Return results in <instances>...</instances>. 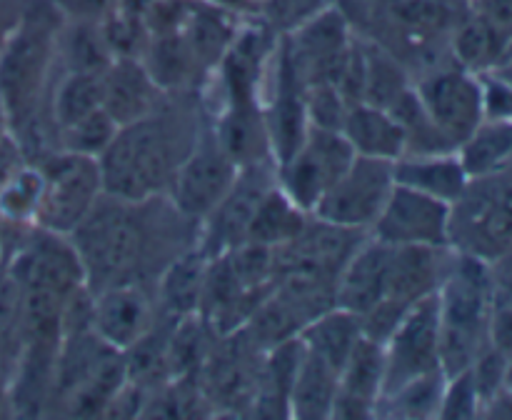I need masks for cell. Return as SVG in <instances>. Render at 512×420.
Instances as JSON below:
<instances>
[{
    "label": "cell",
    "mask_w": 512,
    "mask_h": 420,
    "mask_svg": "<svg viewBox=\"0 0 512 420\" xmlns=\"http://www.w3.org/2000/svg\"><path fill=\"white\" fill-rule=\"evenodd\" d=\"M198 235L200 223L180 213L168 195L128 200L103 193L68 238L95 293L118 283L155 285L180 253L198 245Z\"/></svg>",
    "instance_id": "1"
},
{
    "label": "cell",
    "mask_w": 512,
    "mask_h": 420,
    "mask_svg": "<svg viewBox=\"0 0 512 420\" xmlns=\"http://www.w3.org/2000/svg\"><path fill=\"white\" fill-rule=\"evenodd\" d=\"M205 113L198 93H168L145 118L123 125L100 155L103 188L128 200L168 195L175 173L198 140Z\"/></svg>",
    "instance_id": "2"
},
{
    "label": "cell",
    "mask_w": 512,
    "mask_h": 420,
    "mask_svg": "<svg viewBox=\"0 0 512 420\" xmlns=\"http://www.w3.org/2000/svg\"><path fill=\"white\" fill-rule=\"evenodd\" d=\"M438 303L440 365L445 375H455L468 370L480 350L488 345V325L493 313L488 260L458 250L453 268L438 290Z\"/></svg>",
    "instance_id": "3"
},
{
    "label": "cell",
    "mask_w": 512,
    "mask_h": 420,
    "mask_svg": "<svg viewBox=\"0 0 512 420\" xmlns=\"http://www.w3.org/2000/svg\"><path fill=\"white\" fill-rule=\"evenodd\" d=\"M35 163L45 173V193L35 228L70 235L105 193L100 160L58 148Z\"/></svg>",
    "instance_id": "4"
},
{
    "label": "cell",
    "mask_w": 512,
    "mask_h": 420,
    "mask_svg": "<svg viewBox=\"0 0 512 420\" xmlns=\"http://www.w3.org/2000/svg\"><path fill=\"white\" fill-rule=\"evenodd\" d=\"M353 158L355 150L343 135V130L310 125L303 145L290 158L275 165L278 188L300 210L313 215L330 185L343 175V170L353 163Z\"/></svg>",
    "instance_id": "5"
},
{
    "label": "cell",
    "mask_w": 512,
    "mask_h": 420,
    "mask_svg": "<svg viewBox=\"0 0 512 420\" xmlns=\"http://www.w3.org/2000/svg\"><path fill=\"white\" fill-rule=\"evenodd\" d=\"M413 83L435 128L445 135V140L455 150L485 120L483 78L478 73H470L458 63H448L420 75Z\"/></svg>",
    "instance_id": "6"
},
{
    "label": "cell",
    "mask_w": 512,
    "mask_h": 420,
    "mask_svg": "<svg viewBox=\"0 0 512 420\" xmlns=\"http://www.w3.org/2000/svg\"><path fill=\"white\" fill-rule=\"evenodd\" d=\"M393 188L395 173L390 160L355 155L353 163L323 195L313 215L330 225L370 233Z\"/></svg>",
    "instance_id": "7"
},
{
    "label": "cell",
    "mask_w": 512,
    "mask_h": 420,
    "mask_svg": "<svg viewBox=\"0 0 512 420\" xmlns=\"http://www.w3.org/2000/svg\"><path fill=\"white\" fill-rule=\"evenodd\" d=\"M238 170V165L220 148L210 118L205 115L198 140L180 163L173 185L168 190V198L173 200L180 213L188 215L195 223H203L210 210L223 200L230 185L235 183Z\"/></svg>",
    "instance_id": "8"
},
{
    "label": "cell",
    "mask_w": 512,
    "mask_h": 420,
    "mask_svg": "<svg viewBox=\"0 0 512 420\" xmlns=\"http://www.w3.org/2000/svg\"><path fill=\"white\" fill-rule=\"evenodd\" d=\"M275 183H278L275 160L240 168L238 178L223 195V200L200 223V250L210 258H218V255L243 245L248 240L250 223H253L260 203L275 188Z\"/></svg>",
    "instance_id": "9"
},
{
    "label": "cell",
    "mask_w": 512,
    "mask_h": 420,
    "mask_svg": "<svg viewBox=\"0 0 512 420\" xmlns=\"http://www.w3.org/2000/svg\"><path fill=\"white\" fill-rule=\"evenodd\" d=\"M385 393L418 375L443 370L440 365L438 293L418 300L385 340Z\"/></svg>",
    "instance_id": "10"
},
{
    "label": "cell",
    "mask_w": 512,
    "mask_h": 420,
    "mask_svg": "<svg viewBox=\"0 0 512 420\" xmlns=\"http://www.w3.org/2000/svg\"><path fill=\"white\" fill-rule=\"evenodd\" d=\"M450 215L453 205L395 183L383 213L370 228V235L390 248L450 245Z\"/></svg>",
    "instance_id": "11"
},
{
    "label": "cell",
    "mask_w": 512,
    "mask_h": 420,
    "mask_svg": "<svg viewBox=\"0 0 512 420\" xmlns=\"http://www.w3.org/2000/svg\"><path fill=\"white\" fill-rule=\"evenodd\" d=\"M163 315L155 285L118 283L93 293V330L103 343L125 353L153 330Z\"/></svg>",
    "instance_id": "12"
},
{
    "label": "cell",
    "mask_w": 512,
    "mask_h": 420,
    "mask_svg": "<svg viewBox=\"0 0 512 420\" xmlns=\"http://www.w3.org/2000/svg\"><path fill=\"white\" fill-rule=\"evenodd\" d=\"M385 390V348L370 338H360L338 373L330 418H375Z\"/></svg>",
    "instance_id": "13"
},
{
    "label": "cell",
    "mask_w": 512,
    "mask_h": 420,
    "mask_svg": "<svg viewBox=\"0 0 512 420\" xmlns=\"http://www.w3.org/2000/svg\"><path fill=\"white\" fill-rule=\"evenodd\" d=\"M390 255V245L380 243L370 233L365 235L335 280V305L355 315H365L380 300L388 298Z\"/></svg>",
    "instance_id": "14"
},
{
    "label": "cell",
    "mask_w": 512,
    "mask_h": 420,
    "mask_svg": "<svg viewBox=\"0 0 512 420\" xmlns=\"http://www.w3.org/2000/svg\"><path fill=\"white\" fill-rule=\"evenodd\" d=\"M458 250L453 245H403L390 255L388 298L395 303L415 305L435 295L448 278Z\"/></svg>",
    "instance_id": "15"
},
{
    "label": "cell",
    "mask_w": 512,
    "mask_h": 420,
    "mask_svg": "<svg viewBox=\"0 0 512 420\" xmlns=\"http://www.w3.org/2000/svg\"><path fill=\"white\" fill-rule=\"evenodd\" d=\"M210 125H213V133L218 138L220 148L225 150V155L238 168L275 160L268 120H265L260 100L223 103L220 113L210 118Z\"/></svg>",
    "instance_id": "16"
},
{
    "label": "cell",
    "mask_w": 512,
    "mask_h": 420,
    "mask_svg": "<svg viewBox=\"0 0 512 420\" xmlns=\"http://www.w3.org/2000/svg\"><path fill=\"white\" fill-rule=\"evenodd\" d=\"M165 95L140 58H115L103 70V110L120 128L153 113Z\"/></svg>",
    "instance_id": "17"
},
{
    "label": "cell",
    "mask_w": 512,
    "mask_h": 420,
    "mask_svg": "<svg viewBox=\"0 0 512 420\" xmlns=\"http://www.w3.org/2000/svg\"><path fill=\"white\" fill-rule=\"evenodd\" d=\"M395 183L455 205L470 185V175L458 150L445 153H408L393 163Z\"/></svg>",
    "instance_id": "18"
},
{
    "label": "cell",
    "mask_w": 512,
    "mask_h": 420,
    "mask_svg": "<svg viewBox=\"0 0 512 420\" xmlns=\"http://www.w3.org/2000/svg\"><path fill=\"white\" fill-rule=\"evenodd\" d=\"M343 135L353 145L355 155L380 158L395 163L408 153V138L400 120L388 108L373 103H353L343 120Z\"/></svg>",
    "instance_id": "19"
},
{
    "label": "cell",
    "mask_w": 512,
    "mask_h": 420,
    "mask_svg": "<svg viewBox=\"0 0 512 420\" xmlns=\"http://www.w3.org/2000/svg\"><path fill=\"white\" fill-rule=\"evenodd\" d=\"M208 268L210 255H205L200 245L180 253L155 280L160 310L173 318L198 315L200 305H203Z\"/></svg>",
    "instance_id": "20"
},
{
    "label": "cell",
    "mask_w": 512,
    "mask_h": 420,
    "mask_svg": "<svg viewBox=\"0 0 512 420\" xmlns=\"http://www.w3.org/2000/svg\"><path fill=\"white\" fill-rule=\"evenodd\" d=\"M300 338H303L305 348L313 355H318L320 360L335 368L340 373V368L345 365V360L350 358L353 348L358 345V340L363 338V323H360V315L350 313V310L338 308L333 305L325 313L315 315L303 330H300Z\"/></svg>",
    "instance_id": "21"
},
{
    "label": "cell",
    "mask_w": 512,
    "mask_h": 420,
    "mask_svg": "<svg viewBox=\"0 0 512 420\" xmlns=\"http://www.w3.org/2000/svg\"><path fill=\"white\" fill-rule=\"evenodd\" d=\"M338 393V370L330 368L325 360L305 348L303 363H300L295 383L290 388L288 408L295 418H330Z\"/></svg>",
    "instance_id": "22"
},
{
    "label": "cell",
    "mask_w": 512,
    "mask_h": 420,
    "mask_svg": "<svg viewBox=\"0 0 512 420\" xmlns=\"http://www.w3.org/2000/svg\"><path fill=\"white\" fill-rule=\"evenodd\" d=\"M98 108H103V73L65 70L58 83L53 80L48 95V118L53 120L58 133Z\"/></svg>",
    "instance_id": "23"
},
{
    "label": "cell",
    "mask_w": 512,
    "mask_h": 420,
    "mask_svg": "<svg viewBox=\"0 0 512 420\" xmlns=\"http://www.w3.org/2000/svg\"><path fill=\"white\" fill-rule=\"evenodd\" d=\"M510 45L475 13H465L450 30V55L470 73H488L503 60Z\"/></svg>",
    "instance_id": "24"
},
{
    "label": "cell",
    "mask_w": 512,
    "mask_h": 420,
    "mask_svg": "<svg viewBox=\"0 0 512 420\" xmlns=\"http://www.w3.org/2000/svg\"><path fill=\"white\" fill-rule=\"evenodd\" d=\"M45 193V173L33 160H23L0 183V223L8 228H35Z\"/></svg>",
    "instance_id": "25"
},
{
    "label": "cell",
    "mask_w": 512,
    "mask_h": 420,
    "mask_svg": "<svg viewBox=\"0 0 512 420\" xmlns=\"http://www.w3.org/2000/svg\"><path fill=\"white\" fill-rule=\"evenodd\" d=\"M308 218L310 213L300 210L275 183V188L260 203L258 213H255L253 223H250V233L245 243H258L265 245V248H283L290 240L298 238Z\"/></svg>",
    "instance_id": "26"
},
{
    "label": "cell",
    "mask_w": 512,
    "mask_h": 420,
    "mask_svg": "<svg viewBox=\"0 0 512 420\" xmlns=\"http://www.w3.org/2000/svg\"><path fill=\"white\" fill-rule=\"evenodd\" d=\"M448 375L445 370L418 375L408 383L380 398L378 415H400V418H438Z\"/></svg>",
    "instance_id": "27"
},
{
    "label": "cell",
    "mask_w": 512,
    "mask_h": 420,
    "mask_svg": "<svg viewBox=\"0 0 512 420\" xmlns=\"http://www.w3.org/2000/svg\"><path fill=\"white\" fill-rule=\"evenodd\" d=\"M120 125L105 113L103 108H98L95 113L85 115L78 123L68 125L58 133V148L70 150V153L88 155V158H100L105 153L110 143H113L115 133H118Z\"/></svg>",
    "instance_id": "28"
},
{
    "label": "cell",
    "mask_w": 512,
    "mask_h": 420,
    "mask_svg": "<svg viewBox=\"0 0 512 420\" xmlns=\"http://www.w3.org/2000/svg\"><path fill=\"white\" fill-rule=\"evenodd\" d=\"M330 5H333V0H263V23L278 38H283L308 20H313L318 13H323Z\"/></svg>",
    "instance_id": "29"
},
{
    "label": "cell",
    "mask_w": 512,
    "mask_h": 420,
    "mask_svg": "<svg viewBox=\"0 0 512 420\" xmlns=\"http://www.w3.org/2000/svg\"><path fill=\"white\" fill-rule=\"evenodd\" d=\"M480 408H483V400H480L473 373L460 370V373L448 375L438 418H475L480 415Z\"/></svg>",
    "instance_id": "30"
},
{
    "label": "cell",
    "mask_w": 512,
    "mask_h": 420,
    "mask_svg": "<svg viewBox=\"0 0 512 420\" xmlns=\"http://www.w3.org/2000/svg\"><path fill=\"white\" fill-rule=\"evenodd\" d=\"M468 8L512 45V0H468Z\"/></svg>",
    "instance_id": "31"
},
{
    "label": "cell",
    "mask_w": 512,
    "mask_h": 420,
    "mask_svg": "<svg viewBox=\"0 0 512 420\" xmlns=\"http://www.w3.org/2000/svg\"><path fill=\"white\" fill-rule=\"evenodd\" d=\"M488 343L495 345L500 353H512V305L493 303L488 325Z\"/></svg>",
    "instance_id": "32"
},
{
    "label": "cell",
    "mask_w": 512,
    "mask_h": 420,
    "mask_svg": "<svg viewBox=\"0 0 512 420\" xmlns=\"http://www.w3.org/2000/svg\"><path fill=\"white\" fill-rule=\"evenodd\" d=\"M490 285H493V303L512 305V250L488 260Z\"/></svg>",
    "instance_id": "33"
},
{
    "label": "cell",
    "mask_w": 512,
    "mask_h": 420,
    "mask_svg": "<svg viewBox=\"0 0 512 420\" xmlns=\"http://www.w3.org/2000/svg\"><path fill=\"white\" fill-rule=\"evenodd\" d=\"M30 3H33V0H0V48H3L5 40L10 38L15 25L23 20Z\"/></svg>",
    "instance_id": "34"
},
{
    "label": "cell",
    "mask_w": 512,
    "mask_h": 420,
    "mask_svg": "<svg viewBox=\"0 0 512 420\" xmlns=\"http://www.w3.org/2000/svg\"><path fill=\"white\" fill-rule=\"evenodd\" d=\"M505 388L512 390V353L508 355V363H505Z\"/></svg>",
    "instance_id": "35"
},
{
    "label": "cell",
    "mask_w": 512,
    "mask_h": 420,
    "mask_svg": "<svg viewBox=\"0 0 512 420\" xmlns=\"http://www.w3.org/2000/svg\"><path fill=\"white\" fill-rule=\"evenodd\" d=\"M5 405H10V398H8V388H5V385L0 383V413H5Z\"/></svg>",
    "instance_id": "36"
},
{
    "label": "cell",
    "mask_w": 512,
    "mask_h": 420,
    "mask_svg": "<svg viewBox=\"0 0 512 420\" xmlns=\"http://www.w3.org/2000/svg\"><path fill=\"white\" fill-rule=\"evenodd\" d=\"M5 263V238H3V223H0V265Z\"/></svg>",
    "instance_id": "37"
}]
</instances>
